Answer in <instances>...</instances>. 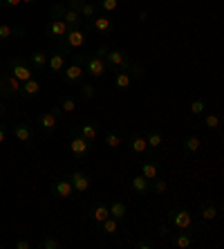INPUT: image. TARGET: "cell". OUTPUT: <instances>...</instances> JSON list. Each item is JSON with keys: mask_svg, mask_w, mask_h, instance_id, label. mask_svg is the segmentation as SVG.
Here are the masks:
<instances>
[{"mask_svg": "<svg viewBox=\"0 0 224 249\" xmlns=\"http://www.w3.org/2000/svg\"><path fill=\"white\" fill-rule=\"evenodd\" d=\"M87 43V29L81 25V27H68V34L58 41V52L69 54L72 50H81V47Z\"/></svg>", "mask_w": 224, "mask_h": 249, "instance_id": "1", "label": "cell"}, {"mask_svg": "<svg viewBox=\"0 0 224 249\" xmlns=\"http://www.w3.org/2000/svg\"><path fill=\"white\" fill-rule=\"evenodd\" d=\"M166 222L171 225V229H182V231H189L190 227H195V218H193V211L189 207H175L166 213Z\"/></svg>", "mask_w": 224, "mask_h": 249, "instance_id": "2", "label": "cell"}, {"mask_svg": "<svg viewBox=\"0 0 224 249\" xmlns=\"http://www.w3.org/2000/svg\"><path fill=\"white\" fill-rule=\"evenodd\" d=\"M105 68L108 70H115V72H119V70H128L132 65V61L128 58V54L123 52V50H108V54H105Z\"/></svg>", "mask_w": 224, "mask_h": 249, "instance_id": "3", "label": "cell"}, {"mask_svg": "<svg viewBox=\"0 0 224 249\" xmlns=\"http://www.w3.org/2000/svg\"><path fill=\"white\" fill-rule=\"evenodd\" d=\"M69 153L74 155L76 162H83V160L92 153V142H87V139H83L81 135H76V137L69 142Z\"/></svg>", "mask_w": 224, "mask_h": 249, "instance_id": "4", "label": "cell"}, {"mask_svg": "<svg viewBox=\"0 0 224 249\" xmlns=\"http://www.w3.org/2000/svg\"><path fill=\"white\" fill-rule=\"evenodd\" d=\"M83 70H86L87 76H92V79H101V76L105 74V61L101 56H97V54H90V56L86 58V63H83Z\"/></svg>", "mask_w": 224, "mask_h": 249, "instance_id": "5", "label": "cell"}, {"mask_svg": "<svg viewBox=\"0 0 224 249\" xmlns=\"http://www.w3.org/2000/svg\"><path fill=\"white\" fill-rule=\"evenodd\" d=\"M63 115V110L61 108H52V110H47L43 112V115L38 117V126L43 133H54L58 126V117Z\"/></svg>", "mask_w": 224, "mask_h": 249, "instance_id": "6", "label": "cell"}, {"mask_svg": "<svg viewBox=\"0 0 224 249\" xmlns=\"http://www.w3.org/2000/svg\"><path fill=\"white\" fill-rule=\"evenodd\" d=\"M83 76H86L83 63H76V61H72V63L65 65L63 79H65V83H68V86H79V83L83 81Z\"/></svg>", "mask_w": 224, "mask_h": 249, "instance_id": "7", "label": "cell"}, {"mask_svg": "<svg viewBox=\"0 0 224 249\" xmlns=\"http://www.w3.org/2000/svg\"><path fill=\"white\" fill-rule=\"evenodd\" d=\"M68 7L69 9H76L83 20H92L99 12L97 5H94V2H87V0H68Z\"/></svg>", "mask_w": 224, "mask_h": 249, "instance_id": "8", "label": "cell"}, {"mask_svg": "<svg viewBox=\"0 0 224 249\" xmlns=\"http://www.w3.org/2000/svg\"><path fill=\"white\" fill-rule=\"evenodd\" d=\"M86 29L90 32V29H94V32H99V34H112V29H115V23H112V18H108V16H94L92 20H87V25H86Z\"/></svg>", "mask_w": 224, "mask_h": 249, "instance_id": "9", "label": "cell"}, {"mask_svg": "<svg viewBox=\"0 0 224 249\" xmlns=\"http://www.w3.org/2000/svg\"><path fill=\"white\" fill-rule=\"evenodd\" d=\"M9 70H12V76H16L20 83L32 79V65H27L25 61H20V58H12V61H9Z\"/></svg>", "mask_w": 224, "mask_h": 249, "instance_id": "10", "label": "cell"}, {"mask_svg": "<svg viewBox=\"0 0 224 249\" xmlns=\"http://www.w3.org/2000/svg\"><path fill=\"white\" fill-rule=\"evenodd\" d=\"M166 240L172 245V247H177V249H189V247H193V233L182 231V229H179V233H175V229H172V231L168 233Z\"/></svg>", "mask_w": 224, "mask_h": 249, "instance_id": "11", "label": "cell"}, {"mask_svg": "<svg viewBox=\"0 0 224 249\" xmlns=\"http://www.w3.org/2000/svg\"><path fill=\"white\" fill-rule=\"evenodd\" d=\"M45 34L50 36V38H54V41H61V38L68 34V25H65L61 18H52V20L45 25Z\"/></svg>", "mask_w": 224, "mask_h": 249, "instance_id": "12", "label": "cell"}, {"mask_svg": "<svg viewBox=\"0 0 224 249\" xmlns=\"http://www.w3.org/2000/svg\"><path fill=\"white\" fill-rule=\"evenodd\" d=\"M68 180H69V184L74 186V193H86L90 189V178L83 171H74L72 175H68Z\"/></svg>", "mask_w": 224, "mask_h": 249, "instance_id": "13", "label": "cell"}, {"mask_svg": "<svg viewBox=\"0 0 224 249\" xmlns=\"http://www.w3.org/2000/svg\"><path fill=\"white\" fill-rule=\"evenodd\" d=\"M52 193L56 197H61V200H69V197L74 196V186L69 184L68 178H65V180H56L52 184Z\"/></svg>", "mask_w": 224, "mask_h": 249, "instance_id": "14", "label": "cell"}, {"mask_svg": "<svg viewBox=\"0 0 224 249\" xmlns=\"http://www.w3.org/2000/svg\"><path fill=\"white\" fill-rule=\"evenodd\" d=\"M112 86H115L117 90H121V92H126V90H130V88H132V74L128 72V70H119V72H115Z\"/></svg>", "mask_w": 224, "mask_h": 249, "instance_id": "15", "label": "cell"}, {"mask_svg": "<svg viewBox=\"0 0 224 249\" xmlns=\"http://www.w3.org/2000/svg\"><path fill=\"white\" fill-rule=\"evenodd\" d=\"M65 65H68V58H65V54L63 52H52L50 56H47V68L52 70L54 74H58V72H63L65 70Z\"/></svg>", "mask_w": 224, "mask_h": 249, "instance_id": "16", "label": "cell"}, {"mask_svg": "<svg viewBox=\"0 0 224 249\" xmlns=\"http://www.w3.org/2000/svg\"><path fill=\"white\" fill-rule=\"evenodd\" d=\"M14 137H16L20 144L29 146L32 139H34V130H32V126H27V124H16V126H14Z\"/></svg>", "mask_w": 224, "mask_h": 249, "instance_id": "17", "label": "cell"}, {"mask_svg": "<svg viewBox=\"0 0 224 249\" xmlns=\"http://www.w3.org/2000/svg\"><path fill=\"white\" fill-rule=\"evenodd\" d=\"M20 86L23 83L18 81L16 76L7 74L2 81H0V94H20Z\"/></svg>", "mask_w": 224, "mask_h": 249, "instance_id": "18", "label": "cell"}, {"mask_svg": "<svg viewBox=\"0 0 224 249\" xmlns=\"http://www.w3.org/2000/svg\"><path fill=\"white\" fill-rule=\"evenodd\" d=\"M23 36H25V29L23 27H16V25H9V23H0V41L23 38Z\"/></svg>", "mask_w": 224, "mask_h": 249, "instance_id": "19", "label": "cell"}, {"mask_svg": "<svg viewBox=\"0 0 224 249\" xmlns=\"http://www.w3.org/2000/svg\"><path fill=\"white\" fill-rule=\"evenodd\" d=\"M40 94V81L38 79H27V81H23V86H20V97L25 99H32V97H38Z\"/></svg>", "mask_w": 224, "mask_h": 249, "instance_id": "20", "label": "cell"}, {"mask_svg": "<svg viewBox=\"0 0 224 249\" xmlns=\"http://www.w3.org/2000/svg\"><path fill=\"white\" fill-rule=\"evenodd\" d=\"M130 186H132V191L137 193L139 197H144V196H148V193H150V180H146V178H144L141 173L132 178Z\"/></svg>", "mask_w": 224, "mask_h": 249, "instance_id": "21", "label": "cell"}, {"mask_svg": "<svg viewBox=\"0 0 224 249\" xmlns=\"http://www.w3.org/2000/svg\"><path fill=\"white\" fill-rule=\"evenodd\" d=\"M159 162H157V160H153V157H150V160H146V162H141V171H139V173L144 175L146 180H155L157 175H159Z\"/></svg>", "mask_w": 224, "mask_h": 249, "instance_id": "22", "label": "cell"}, {"mask_svg": "<svg viewBox=\"0 0 224 249\" xmlns=\"http://www.w3.org/2000/svg\"><path fill=\"white\" fill-rule=\"evenodd\" d=\"M79 135L87 142H94L99 137V124L97 122H83L79 126Z\"/></svg>", "mask_w": 224, "mask_h": 249, "instance_id": "23", "label": "cell"}, {"mask_svg": "<svg viewBox=\"0 0 224 249\" xmlns=\"http://www.w3.org/2000/svg\"><path fill=\"white\" fill-rule=\"evenodd\" d=\"M61 20H63L68 27H81V25H83L81 14L76 12V9H69V7H65V12H63V16H61Z\"/></svg>", "mask_w": 224, "mask_h": 249, "instance_id": "24", "label": "cell"}, {"mask_svg": "<svg viewBox=\"0 0 224 249\" xmlns=\"http://www.w3.org/2000/svg\"><path fill=\"white\" fill-rule=\"evenodd\" d=\"M108 215H110V209H108V204H105V202H97L92 207V211H90V218H92L97 225H101Z\"/></svg>", "mask_w": 224, "mask_h": 249, "instance_id": "25", "label": "cell"}, {"mask_svg": "<svg viewBox=\"0 0 224 249\" xmlns=\"http://www.w3.org/2000/svg\"><path fill=\"white\" fill-rule=\"evenodd\" d=\"M200 218L202 220H215L218 218V207L213 200H207V202H202L200 207Z\"/></svg>", "mask_w": 224, "mask_h": 249, "instance_id": "26", "label": "cell"}, {"mask_svg": "<svg viewBox=\"0 0 224 249\" xmlns=\"http://www.w3.org/2000/svg\"><path fill=\"white\" fill-rule=\"evenodd\" d=\"M130 148H132V153L144 155V153L148 151V142H146V137H141V135H132L130 137Z\"/></svg>", "mask_w": 224, "mask_h": 249, "instance_id": "27", "label": "cell"}, {"mask_svg": "<svg viewBox=\"0 0 224 249\" xmlns=\"http://www.w3.org/2000/svg\"><path fill=\"white\" fill-rule=\"evenodd\" d=\"M200 126L208 128V130H218V128L222 126V119H220V115H215V112H204V119H202Z\"/></svg>", "mask_w": 224, "mask_h": 249, "instance_id": "28", "label": "cell"}, {"mask_svg": "<svg viewBox=\"0 0 224 249\" xmlns=\"http://www.w3.org/2000/svg\"><path fill=\"white\" fill-rule=\"evenodd\" d=\"M110 215H112V218H115V220H123V218H126V213H128V207L123 202H121V200H115V202L110 204Z\"/></svg>", "mask_w": 224, "mask_h": 249, "instance_id": "29", "label": "cell"}, {"mask_svg": "<svg viewBox=\"0 0 224 249\" xmlns=\"http://www.w3.org/2000/svg\"><path fill=\"white\" fill-rule=\"evenodd\" d=\"M182 148H184V153H189V155H195V153L202 148L200 137H195V135H189V137L184 139V144H182Z\"/></svg>", "mask_w": 224, "mask_h": 249, "instance_id": "30", "label": "cell"}, {"mask_svg": "<svg viewBox=\"0 0 224 249\" xmlns=\"http://www.w3.org/2000/svg\"><path fill=\"white\" fill-rule=\"evenodd\" d=\"M103 144L108 146V148H119V146L123 144V137H121V133H117V130H108V133L103 135Z\"/></svg>", "mask_w": 224, "mask_h": 249, "instance_id": "31", "label": "cell"}, {"mask_svg": "<svg viewBox=\"0 0 224 249\" xmlns=\"http://www.w3.org/2000/svg\"><path fill=\"white\" fill-rule=\"evenodd\" d=\"M47 56H50V54L43 52V50L34 52L32 56H29V61H32V68H36V70H45V68H47Z\"/></svg>", "mask_w": 224, "mask_h": 249, "instance_id": "32", "label": "cell"}, {"mask_svg": "<svg viewBox=\"0 0 224 249\" xmlns=\"http://www.w3.org/2000/svg\"><path fill=\"white\" fill-rule=\"evenodd\" d=\"M101 231L103 233H108V236H115L117 231H119V220H115V218H112V215H108V218H105L103 222H101Z\"/></svg>", "mask_w": 224, "mask_h": 249, "instance_id": "33", "label": "cell"}, {"mask_svg": "<svg viewBox=\"0 0 224 249\" xmlns=\"http://www.w3.org/2000/svg\"><path fill=\"white\" fill-rule=\"evenodd\" d=\"M79 94L83 101H92V99L97 97V88H94L92 83H79Z\"/></svg>", "mask_w": 224, "mask_h": 249, "instance_id": "34", "label": "cell"}, {"mask_svg": "<svg viewBox=\"0 0 224 249\" xmlns=\"http://www.w3.org/2000/svg\"><path fill=\"white\" fill-rule=\"evenodd\" d=\"M146 142H148V148H159V146L164 144V135H161L159 130H148Z\"/></svg>", "mask_w": 224, "mask_h": 249, "instance_id": "35", "label": "cell"}, {"mask_svg": "<svg viewBox=\"0 0 224 249\" xmlns=\"http://www.w3.org/2000/svg\"><path fill=\"white\" fill-rule=\"evenodd\" d=\"M168 191V182L161 180L159 175H157L155 180H150V193H155V196H161V193Z\"/></svg>", "mask_w": 224, "mask_h": 249, "instance_id": "36", "label": "cell"}, {"mask_svg": "<svg viewBox=\"0 0 224 249\" xmlns=\"http://www.w3.org/2000/svg\"><path fill=\"white\" fill-rule=\"evenodd\" d=\"M204 112H207V99H195V101H190V115L202 117Z\"/></svg>", "mask_w": 224, "mask_h": 249, "instance_id": "37", "label": "cell"}, {"mask_svg": "<svg viewBox=\"0 0 224 249\" xmlns=\"http://www.w3.org/2000/svg\"><path fill=\"white\" fill-rule=\"evenodd\" d=\"M94 5H97V9H101V12H115L117 7H119V0H97Z\"/></svg>", "mask_w": 224, "mask_h": 249, "instance_id": "38", "label": "cell"}, {"mask_svg": "<svg viewBox=\"0 0 224 249\" xmlns=\"http://www.w3.org/2000/svg\"><path fill=\"white\" fill-rule=\"evenodd\" d=\"M58 108L63 112H74L76 110V101L72 97H63L61 99V104H58Z\"/></svg>", "mask_w": 224, "mask_h": 249, "instance_id": "39", "label": "cell"}, {"mask_svg": "<svg viewBox=\"0 0 224 249\" xmlns=\"http://www.w3.org/2000/svg\"><path fill=\"white\" fill-rule=\"evenodd\" d=\"M38 247H40V249H58V247H61V243H58L56 238H52V236H45V238H43V240L38 243Z\"/></svg>", "mask_w": 224, "mask_h": 249, "instance_id": "40", "label": "cell"}, {"mask_svg": "<svg viewBox=\"0 0 224 249\" xmlns=\"http://www.w3.org/2000/svg\"><path fill=\"white\" fill-rule=\"evenodd\" d=\"M23 5V0H0V7L2 9H16V7Z\"/></svg>", "mask_w": 224, "mask_h": 249, "instance_id": "41", "label": "cell"}, {"mask_svg": "<svg viewBox=\"0 0 224 249\" xmlns=\"http://www.w3.org/2000/svg\"><path fill=\"white\" fill-rule=\"evenodd\" d=\"M128 70H130V72H132V74H135V76H137V79H144V76H146L144 68H141V65H137V63H132Z\"/></svg>", "mask_w": 224, "mask_h": 249, "instance_id": "42", "label": "cell"}, {"mask_svg": "<svg viewBox=\"0 0 224 249\" xmlns=\"http://www.w3.org/2000/svg\"><path fill=\"white\" fill-rule=\"evenodd\" d=\"M135 247H137V249H153V247H155V240H137V243H135Z\"/></svg>", "mask_w": 224, "mask_h": 249, "instance_id": "43", "label": "cell"}, {"mask_svg": "<svg viewBox=\"0 0 224 249\" xmlns=\"http://www.w3.org/2000/svg\"><path fill=\"white\" fill-rule=\"evenodd\" d=\"M65 12V5H61V2H56V5L52 7V18H61Z\"/></svg>", "mask_w": 224, "mask_h": 249, "instance_id": "44", "label": "cell"}, {"mask_svg": "<svg viewBox=\"0 0 224 249\" xmlns=\"http://www.w3.org/2000/svg\"><path fill=\"white\" fill-rule=\"evenodd\" d=\"M172 229H171V225H168V222H164V225H159V236L164 238V240H166L168 238V233H171Z\"/></svg>", "mask_w": 224, "mask_h": 249, "instance_id": "45", "label": "cell"}, {"mask_svg": "<svg viewBox=\"0 0 224 249\" xmlns=\"http://www.w3.org/2000/svg\"><path fill=\"white\" fill-rule=\"evenodd\" d=\"M14 247H16V249H32V243H29V240H25V238H20V240H16V243H14Z\"/></svg>", "mask_w": 224, "mask_h": 249, "instance_id": "46", "label": "cell"}, {"mask_svg": "<svg viewBox=\"0 0 224 249\" xmlns=\"http://www.w3.org/2000/svg\"><path fill=\"white\" fill-rule=\"evenodd\" d=\"M108 50H110L108 45H99V47H97V52H94V54H97V56H101V58H105V54H108Z\"/></svg>", "mask_w": 224, "mask_h": 249, "instance_id": "47", "label": "cell"}, {"mask_svg": "<svg viewBox=\"0 0 224 249\" xmlns=\"http://www.w3.org/2000/svg\"><path fill=\"white\" fill-rule=\"evenodd\" d=\"M7 135H9V133H7V126H2V124H0V144H5V142H7Z\"/></svg>", "mask_w": 224, "mask_h": 249, "instance_id": "48", "label": "cell"}, {"mask_svg": "<svg viewBox=\"0 0 224 249\" xmlns=\"http://www.w3.org/2000/svg\"><path fill=\"white\" fill-rule=\"evenodd\" d=\"M5 115H7V106L0 104V117H5Z\"/></svg>", "mask_w": 224, "mask_h": 249, "instance_id": "49", "label": "cell"}, {"mask_svg": "<svg viewBox=\"0 0 224 249\" xmlns=\"http://www.w3.org/2000/svg\"><path fill=\"white\" fill-rule=\"evenodd\" d=\"M25 5H36V0H23Z\"/></svg>", "mask_w": 224, "mask_h": 249, "instance_id": "50", "label": "cell"}, {"mask_svg": "<svg viewBox=\"0 0 224 249\" xmlns=\"http://www.w3.org/2000/svg\"><path fill=\"white\" fill-rule=\"evenodd\" d=\"M0 247H2V245H0Z\"/></svg>", "mask_w": 224, "mask_h": 249, "instance_id": "51", "label": "cell"}]
</instances>
